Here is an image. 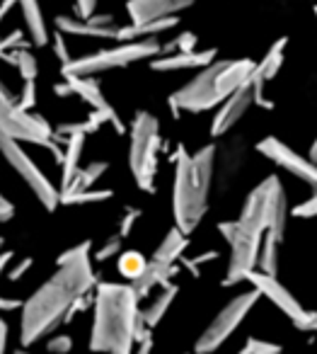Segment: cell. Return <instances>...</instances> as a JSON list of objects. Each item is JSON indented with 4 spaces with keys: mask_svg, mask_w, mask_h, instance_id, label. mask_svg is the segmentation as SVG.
Returning a JSON list of instances; mask_svg holds the SVG:
<instances>
[{
    "mask_svg": "<svg viewBox=\"0 0 317 354\" xmlns=\"http://www.w3.org/2000/svg\"><path fill=\"white\" fill-rule=\"evenodd\" d=\"M136 291L119 284H102L97 291V315L93 325V352L131 354L138 333Z\"/></svg>",
    "mask_w": 317,
    "mask_h": 354,
    "instance_id": "6da1fadb",
    "label": "cell"
},
{
    "mask_svg": "<svg viewBox=\"0 0 317 354\" xmlns=\"http://www.w3.org/2000/svg\"><path fill=\"white\" fill-rule=\"evenodd\" d=\"M211 167H213V148L180 158L175 180V216L182 233L194 231L204 216Z\"/></svg>",
    "mask_w": 317,
    "mask_h": 354,
    "instance_id": "7a4b0ae2",
    "label": "cell"
},
{
    "mask_svg": "<svg viewBox=\"0 0 317 354\" xmlns=\"http://www.w3.org/2000/svg\"><path fill=\"white\" fill-rule=\"evenodd\" d=\"M78 296L64 286L59 279H51L27 301L25 313H22V342L32 344L39 337L49 335L61 320H66L70 306Z\"/></svg>",
    "mask_w": 317,
    "mask_h": 354,
    "instance_id": "3957f363",
    "label": "cell"
},
{
    "mask_svg": "<svg viewBox=\"0 0 317 354\" xmlns=\"http://www.w3.org/2000/svg\"><path fill=\"white\" fill-rule=\"evenodd\" d=\"M157 151V122L148 114H138L131 133V170L143 189H153Z\"/></svg>",
    "mask_w": 317,
    "mask_h": 354,
    "instance_id": "277c9868",
    "label": "cell"
},
{
    "mask_svg": "<svg viewBox=\"0 0 317 354\" xmlns=\"http://www.w3.org/2000/svg\"><path fill=\"white\" fill-rule=\"evenodd\" d=\"M0 151H3V156L8 158V162L12 165V170H15L17 175L30 185V189L37 194V199H39L49 212H54L56 204H59V192H56L54 185L44 177V172L37 167V162L32 160L25 151H22L20 143H17L15 138L3 136V133H0Z\"/></svg>",
    "mask_w": 317,
    "mask_h": 354,
    "instance_id": "5b68a950",
    "label": "cell"
},
{
    "mask_svg": "<svg viewBox=\"0 0 317 354\" xmlns=\"http://www.w3.org/2000/svg\"><path fill=\"white\" fill-rule=\"evenodd\" d=\"M254 304H257V291L238 296L233 304L225 306V308L218 313V318H215L213 323L206 328V333L201 335V339L196 342V352H199V354L215 352V349H218L220 344L228 339V335L233 333L235 328H238L240 320L247 315V310L252 308Z\"/></svg>",
    "mask_w": 317,
    "mask_h": 354,
    "instance_id": "8992f818",
    "label": "cell"
},
{
    "mask_svg": "<svg viewBox=\"0 0 317 354\" xmlns=\"http://www.w3.org/2000/svg\"><path fill=\"white\" fill-rule=\"evenodd\" d=\"M0 133L15 138V141L44 143V146H49V138L54 136L41 119L27 117L25 112L8 107L6 102H0Z\"/></svg>",
    "mask_w": 317,
    "mask_h": 354,
    "instance_id": "52a82bcc",
    "label": "cell"
},
{
    "mask_svg": "<svg viewBox=\"0 0 317 354\" xmlns=\"http://www.w3.org/2000/svg\"><path fill=\"white\" fill-rule=\"evenodd\" d=\"M257 279H259V286H262V291H271V301H276V304L281 306V308L286 310V313L291 315L293 320H298L300 325H310L312 323L310 315L302 313V310L298 308L296 301H293L291 296H288L286 291L281 289V286L271 284V279H267V277H257Z\"/></svg>",
    "mask_w": 317,
    "mask_h": 354,
    "instance_id": "ba28073f",
    "label": "cell"
},
{
    "mask_svg": "<svg viewBox=\"0 0 317 354\" xmlns=\"http://www.w3.org/2000/svg\"><path fill=\"white\" fill-rule=\"evenodd\" d=\"M83 141H85V131H75L68 136V151L64 156V189L73 183V177L78 175V162H80V153H83Z\"/></svg>",
    "mask_w": 317,
    "mask_h": 354,
    "instance_id": "9c48e42d",
    "label": "cell"
},
{
    "mask_svg": "<svg viewBox=\"0 0 317 354\" xmlns=\"http://www.w3.org/2000/svg\"><path fill=\"white\" fill-rule=\"evenodd\" d=\"M107 162L104 160H97L93 162V165H88L85 170H78V175L73 177V183L68 185V187L64 189L66 194H75V192H85V189H90L95 183H97L99 177L104 175V170H107Z\"/></svg>",
    "mask_w": 317,
    "mask_h": 354,
    "instance_id": "30bf717a",
    "label": "cell"
},
{
    "mask_svg": "<svg viewBox=\"0 0 317 354\" xmlns=\"http://www.w3.org/2000/svg\"><path fill=\"white\" fill-rule=\"evenodd\" d=\"M273 143V148L269 151V148H264L267 153H271V156H276L278 160H283V165L288 167V170H296L298 175H302V177H307V180H315L317 183V170L310 165V162H302L298 156H291V153L286 151L283 146H278V141H271Z\"/></svg>",
    "mask_w": 317,
    "mask_h": 354,
    "instance_id": "8fae6325",
    "label": "cell"
},
{
    "mask_svg": "<svg viewBox=\"0 0 317 354\" xmlns=\"http://www.w3.org/2000/svg\"><path fill=\"white\" fill-rule=\"evenodd\" d=\"M184 248H186L184 233H182V231H170L165 241H162V245L157 248V252H155V257H153V260L162 262V265H172V260H177Z\"/></svg>",
    "mask_w": 317,
    "mask_h": 354,
    "instance_id": "7c38bea8",
    "label": "cell"
},
{
    "mask_svg": "<svg viewBox=\"0 0 317 354\" xmlns=\"http://www.w3.org/2000/svg\"><path fill=\"white\" fill-rule=\"evenodd\" d=\"M175 294H177L175 286H172V289H167L165 294H162L160 299H157L155 304H153L151 308H148L146 313L141 315V323L146 325V328H153V325L160 323V318L165 315V310L170 308V304H172V299H175Z\"/></svg>",
    "mask_w": 317,
    "mask_h": 354,
    "instance_id": "4fadbf2b",
    "label": "cell"
},
{
    "mask_svg": "<svg viewBox=\"0 0 317 354\" xmlns=\"http://www.w3.org/2000/svg\"><path fill=\"white\" fill-rule=\"evenodd\" d=\"M148 262L146 257L141 255V252H124L122 260H119V272H122L126 279H138V277L146 272Z\"/></svg>",
    "mask_w": 317,
    "mask_h": 354,
    "instance_id": "5bb4252c",
    "label": "cell"
},
{
    "mask_svg": "<svg viewBox=\"0 0 317 354\" xmlns=\"http://www.w3.org/2000/svg\"><path fill=\"white\" fill-rule=\"evenodd\" d=\"M109 197H112L109 189H99V192H90V189H85V192L66 194L64 202L66 204H90V202H102V199H109Z\"/></svg>",
    "mask_w": 317,
    "mask_h": 354,
    "instance_id": "9a60e30c",
    "label": "cell"
},
{
    "mask_svg": "<svg viewBox=\"0 0 317 354\" xmlns=\"http://www.w3.org/2000/svg\"><path fill=\"white\" fill-rule=\"evenodd\" d=\"M119 245H122V241H119V238H109L107 245L99 248V250L95 252V260H99V262L109 260V257H112L114 252H119Z\"/></svg>",
    "mask_w": 317,
    "mask_h": 354,
    "instance_id": "2e32d148",
    "label": "cell"
},
{
    "mask_svg": "<svg viewBox=\"0 0 317 354\" xmlns=\"http://www.w3.org/2000/svg\"><path fill=\"white\" fill-rule=\"evenodd\" d=\"M70 347H73V339H70L68 335H59V337H54L49 342V352H56V354H66Z\"/></svg>",
    "mask_w": 317,
    "mask_h": 354,
    "instance_id": "e0dca14e",
    "label": "cell"
},
{
    "mask_svg": "<svg viewBox=\"0 0 317 354\" xmlns=\"http://www.w3.org/2000/svg\"><path fill=\"white\" fill-rule=\"evenodd\" d=\"M242 354H278V349L267 347V344H262V342H249Z\"/></svg>",
    "mask_w": 317,
    "mask_h": 354,
    "instance_id": "ac0fdd59",
    "label": "cell"
},
{
    "mask_svg": "<svg viewBox=\"0 0 317 354\" xmlns=\"http://www.w3.org/2000/svg\"><path fill=\"white\" fill-rule=\"evenodd\" d=\"M12 214H15V209H12V204L8 202L3 194H0V221H8V218H12Z\"/></svg>",
    "mask_w": 317,
    "mask_h": 354,
    "instance_id": "d6986e66",
    "label": "cell"
},
{
    "mask_svg": "<svg viewBox=\"0 0 317 354\" xmlns=\"http://www.w3.org/2000/svg\"><path fill=\"white\" fill-rule=\"evenodd\" d=\"M30 267H32V260H30V257H25V260H22V262H20V267H15V270H12V272H10V277H8V279L17 281V279H20V277H22V274H25V272H27V270H30Z\"/></svg>",
    "mask_w": 317,
    "mask_h": 354,
    "instance_id": "ffe728a7",
    "label": "cell"
},
{
    "mask_svg": "<svg viewBox=\"0 0 317 354\" xmlns=\"http://www.w3.org/2000/svg\"><path fill=\"white\" fill-rule=\"evenodd\" d=\"M15 308H20V301L17 299H3V296H0V310H15Z\"/></svg>",
    "mask_w": 317,
    "mask_h": 354,
    "instance_id": "44dd1931",
    "label": "cell"
},
{
    "mask_svg": "<svg viewBox=\"0 0 317 354\" xmlns=\"http://www.w3.org/2000/svg\"><path fill=\"white\" fill-rule=\"evenodd\" d=\"M6 339H8V325L0 318V354L6 352Z\"/></svg>",
    "mask_w": 317,
    "mask_h": 354,
    "instance_id": "7402d4cb",
    "label": "cell"
},
{
    "mask_svg": "<svg viewBox=\"0 0 317 354\" xmlns=\"http://www.w3.org/2000/svg\"><path fill=\"white\" fill-rule=\"evenodd\" d=\"M138 216V212H128V216L124 218V226H122V236H126L128 233V228H131V223H133V218Z\"/></svg>",
    "mask_w": 317,
    "mask_h": 354,
    "instance_id": "603a6c76",
    "label": "cell"
},
{
    "mask_svg": "<svg viewBox=\"0 0 317 354\" xmlns=\"http://www.w3.org/2000/svg\"><path fill=\"white\" fill-rule=\"evenodd\" d=\"M10 252H3V255H0V272H3V270H6V267H8V262H10Z\"/></svg>",
    "mask_w": 317,
    "mask_h": 354,
    "instance_id": "cb8c5ba5",
    "label": "cell"
},
{
    "mask_svg": "<svg viewBox=\"0 0 317 354\" xmlns=\"http://www.w3.org/2000/svg\"><path fill=\"white\" fill-rule=\"evenodd\" d=\"M15 354H27V352H22V349H20V352H15Z\"/></svg>",
    "mask_w": 317,
    "mask_h": 354,
    "instance_id": "d4e9b609",
    "label": "cell"
},
{
    "mask_svg": "<svg viewBox=\"0 0 317 354\" xmlns=\"http://www.w3.org/2000/svg\"><path fill=\"white\" fill-rule=\"evenodd\" d=\"M0 245H3V238H0Z\"/></svg>",
    "mask_w": 317,
    "mask_h": 354,
    "instance_id": "484cf974",
    "label": "cell"
}]
</instances>
